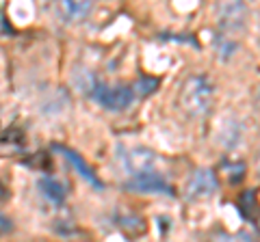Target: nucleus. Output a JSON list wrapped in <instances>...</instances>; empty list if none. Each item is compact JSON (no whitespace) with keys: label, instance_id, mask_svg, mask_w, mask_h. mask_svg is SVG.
Listing matches in <instances>:
<instances>
[{"label":"nucleus","instance_id":"obj_1","mask_svg":"<svg viewBox=\"0 0 260 242\" xmlns=\"http://www.w3.org/2000/svg\"><path fill=\"white\" fill-rule=\"evenodd\" d=\"M215 89L206 76H191L186 78L180 91V106L193 117H204L213 106Z\"/></svg>","mask_w":260,"mask_h":242},{"label":"nucleus","instance_id":"obj_2","mask_svg":"<svg viewBox=\"0 0 260 242\" xmlns=\"http://www.w3.org/2000/svg\"><path fill=\"white\" fill-rule=\"evenodd\" d=\"M91 98L100 104L102 108L113 110V112H121L135 102V89L128 87V85L107 87V85L95 83L93 91H91Z\"/></svg>","mask_w":260,"mask_h":242},{"label":"nucleus","instance_id":"obj_3","mask_svg":"<svg viewBox=\"0 0 260 242\" xmlns=\"http://www.w3.org/2000/svg\"><path fill=\"white\" fill-rule=\"evenodd\" d=\"M247 24V5L243 3H221L217 7V26L219 33L237 37Z\"/></svg>","mask_w":260,"mask_h":242},{"label":"nucleus","instance_id":"obj_4","mask_svg":"<svg viewBox=\"0 0 260 242\" xmlns=\"http://www.w3.org/2000/svg\"><path fill=\"white\" fill-rule=\"evenodd\" d=\"M126 188L135 192H148V195H172V186L167 184V180L156 171H145L137 173L126 182Z\"/></svg>","mask_w":260,"mask_h":242},{"label":"nucleus","instance_id":"obj_5","mask_svg":"<svg viewBox=\"0 0 260 242\" xmlns=\"http://www.w3.org/2000/svg\"><path fill=\"white\" fill-rule=\"evenodd\" d=\"M217 190V177L210 169H198L189 184H186V195L189 199H208L213 197V192Z\"/></svg>","mask_w":260,"mask_h":242},{"label":"nucleus","instance_id":"obj_6","mask_svg":"<svg viewBox=\"0 0 260 242\" xmlns=\"http://www.w3.org/2000/svg\"><path fill=\"white\" fill-rule=\"evenodd\" d=\"M121 160H124L126 171H130L133 175H137V173H145V171H152L154 163H156V158H154L152 151L143 149V147H133V149H128Z\"/></svg>","mask_w":260,"mask_h":242},{"label":"nucleus","instance_id":"obj_7","mask_svg":"<svg viewBox=\"0 0 260 242\" xmlns=\"http://www.w3.org/2000/svg\"><path fill=\"white\" fill-rule=\"evenodd\" d=\"M54 151H59L61 156H65V160H68V163L76 169L78 175L83 177L85 182H89V184H91V186H95V188H102V186H104V184L100 182V177H98V175L93 173V169L89 167V165L85 163V160L76 154V151H72L70 147H65V145H54Z\"/></svg>","mask_w":260,"mask_h":242},{"label":"nucleus","instance_id":"obj_8","mask_svg":"<svg viewBox=\"0 0 260 242\" xmlns=\"http://www.w3.org/2000/svg\"><path fill=\"white\" fill-rule=\"evenodd\" d=\"M37 186H39V190H42V195L48 201H52V204H63L65 201V186L59 180H54V177H50V175L39 177Z\"/></svg>","mask_w":260,"mask_h":242},{"label":"nucleus","instance_id":"obj_9","mask_svg":"<svg viewBox=\"0 0 260 242\" xmlns=\"http://www.w3.org/2000/svg\"><path fill=\"white\" fill-rule=\"evenodd\" d=\"M241 136H243V126L234 117L225 119L223 126H221V132H219V143H221L223 147L232 149V147H237L239 145Z\"/></svg>","mask_w":260,"mask_h":242},{"label":"nucleus","instance_id":"obj_10","mask_svg":"<svg viewBox=\"0 0 260 242\" xmlns=\"http://www.w3.org/2000/svg\"><path fill=\"white\" fill-rule=\"evenodd\" d=\"M239 50V39L237 37H230V35H223V33H217L215 35V52L221 61L232 59Z\"/></svg>","mask_w":260,"mask_h":242},{"label":"nucleus","instance_id":"obj_11","mask_svg":"<svg viewBox=\"0 0 260 242\" xmlns=\"http://www.w3.org/2000/svg\"><path fill=\"white\" fill-rule=\"evenodd\" d=\"M63 11L72 20H83L85 15L91 11V3H89V0H83V3H76V0H65V3H63Z\"/></svg>","mask_w":260,"mask_h":242},{"label":"nucleus","instance_id":"obj_12","mask_svg":"<svg viewBox=\"0 0 260 242\" xmlns=\"http://www.w3.org/2000/svg\"><path fill=\"white\" fill-rule=\"evenodd\" d=\"M158 87V80L156 78H141L139 80V85H137V89H139V93H152L154 89Z\"/></svg>","mask_w":260,"mask_h":242},{"label":"nucleus","instance_id":"obj_13","mask_svg":"<svg viewBox=\"0 0 260 242\" xmlns=\"http://www.w3.org/2000/svg\"><path fill=\"white\" fill-rule=\"evenodd\" d=\"M7 197H9V190H7V186L0 182V201H5Z\"/></svg>","mask_w":260,"mask_h":242},{"label":"nucleus","instance_id":"obj_14","mask_svg":"<svg viewBox=\"0 0 260 242\" xmlns=\"http://www.w3.org/2000/svg\"><path fill=\"white\" fill-rule=\"evenodd\" d=\"M258 46H260V20H258Z\"/></svg>","mask_w":260,"mask_h":242},{"label":"nucleus","instance_id":"obj_15","mask_svg":"<svg viewBox=\"0 0 260 242\" xmlns=\"http://www.w3.org/2000/svg\"><path fill=\"white\" fill-rule=\"evenodd\" d=\"M258 171H260V154H258Z\"/></svg>","mask_w":260,"mask_h":242}]
</instances>
